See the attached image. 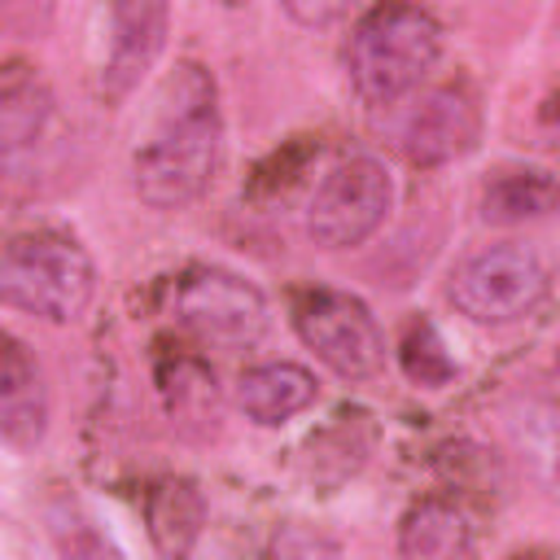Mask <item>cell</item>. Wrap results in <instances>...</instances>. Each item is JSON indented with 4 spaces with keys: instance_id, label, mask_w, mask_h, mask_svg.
<instances>
[{
    "instance_id": "1",
    "label": "cell",
    "mask_w": 560,
    "mask_h": 560,
    "mask_svg": "<svg viewBox=\"0 0 560 560\" xmlns=\"http://www.w3.org/2000/svg\"><path fill=\"white\" fill-rule=\"evenodd\" d=\"M223 149V114L214 74L179 61L158 88L149 131L131 153V188L149 210H188L214 179Z\"/></svg>"
},
{
    "instance_id": "2",
    "label": "cell",
    "mask_w": 560,
    "mask_h": 560,
    "mask_svg": "<svg viewBox=\"0 0 560 560\" xmlns=\"http://www.w3.org/2000/svg\"><path fill=\"white\" fill-rule=\"evenodd\" d=\"M442 57V22L420 0H376L350 31L346 74L363 105L411 96Z\"/></svg>"
},
{
    "instance_id": "3",
    "label": "cell",
    "mask_w": 560,
    "mask_h": 560,
    "mask_svg": "<svg viewBox=\"0 0 560 560\" xmlns=\"http://www.w3.org/2000/svg\"><path fill=\"white\" fill-rule=\"evenodd\" d=\"M0 293L13 311L44 324H74L96 293V267L79 236L61 228H26L9 236L0 254Z\"/></svg>"
},
{
    "instance_id": "4",
    "label": "cell",
    "mask_w": 560,
    "mask_h": 560,
    "mask_svg": "<svg viewBox=\"0 0 560 560\" xmlns=\"http://www.w3.org/2000/svg\"><path fill=\"white\" fill-rule=\"evenodd\" d=\"M547 298V267L521 241H494L464 254L446 276V302L486 328L534 315Z\"/></svg>"
},
{
    "instance_id": "5",
    "label": "cell",
    "mask_w": 560,
    "mask_h": 560,
    "mask_svg": "<svg viewBox=\"0 0 560 560\" xmlns=\"http://www.w3.org/2000/svg\"><path fill=\"white\" fill-rule=\"evenodd\" d=\"M171 319L206 350H249L267 332V298L236 271L188 267L171 284Z\"/></svg>"
},
{
    "instance_id": "6",
    "label": "cell",
    "mask_w": 560,
    "mask_h": 560,
    "mask_svg": "<svg viewBox=\"0 0 560 560\" xmlns=\"http://www.w3.org/2000/svg\"><path fill=\"white\" fill-rule=\"evenodd\" d=\"M92 83L105 105H118L162 57L171 0H92Z\"/></svg>"
},
{
    "instance_id": "7",
    "label": "cell",
    "mask_w": 560,
    "mask_h": 560,
    "mask_svg": "<svg viewBox=\"0 0 560 560\" xmlns=\"http://www.w3.org/2000/svg\"><path fill=\"white\" fill-rule=\"evenodd\" d=\"M394 206V179L381 158L354 153L341 158L306 201V236L319 249H354L363 245Z\"/></svg>"
},
{
    "instance_id": "8",
    "label": "cell",
    "mask_w": 560,
    "mask_h": 560,
    "mask_svg": "<svg viewBox=\"0 0 560 560\" xmlns=\"http://www.w3.org/2000/svg\"><path fill=\"white\" fill-rule=\"evenodd\" d=\"M293 328L315 359L341 381H368L385 368V332L376 315L337 289H311L293 302Z\"/></svg>"
},
{
    "instance_id": "9",
    "label": "cell",
    "mask_w": 560,
    "mask_h": 560,
    "mask_svg": "<svg viewBox=\"0 0 560 560\" xmlns=\"http://www.w3.org/2000/svg\"><path fill=\"white\" fill-rule=\"evenodd\" d=\"M481 140V105L468 83H442L420 92L398 118V153L411 166H446L472 153Z\"/></svg>"
},
{
    "instance_id": "10",
    "label": "cell",
    "mask_w": 560,
    "mask_h": 560,
    "mask_svg": "<svg viewBox=\"0 0 560 560\" xmlns=\"http://www.w3.org/2000/svg\"><path fill=\"white\" fill-rule=\"evenodd\" d=\"M319 398V381L289 359H271V363H254L241 372L236 381V402L245 411V420H254L258 429H280L293 416H302L311 402Z\"/></svg>"
},
{
    "instance_id": "11",
    "label": "cell",
    "mask_w": 560,
    "mask_h": 560,
    "mask_svg": "<svg viewBox=\"0 0 560 560\" xmlns=\"http://www.w3.org/2000/svg\"><path fill=\"white\" fill-rule=\"evenodd\" d=\"M0 429H4V442L18 451L35 446L48 429L44 376L18 337H4V359H0Z\"/></svg>"
},
{
    "instance_id": "12",
    "label": "cell",
    "mask_w": 560,
    "mask_h": 560,
    "mask_svg": "<svg viewBox=\"0 0 560 560\" xmlns=\"http://www.w3.org/2000/svg\"><path fill=\"white\" fill-rule=\"evenodd\" d=\"M48 122H52V96L35 74H22L13 66L0 88V149H4V171L13 179L26 171V162H35Z\"/></svg>"
},
{
    "instance_id": "13",
    "label": "cell",
    "mask_w": 560,
    "mask_h": 560,
    "mask_svg": "<svg viewBox=\"0 0 560 560\" xmlns=\"http://www.w3.org/2000/svg\"><path fill=\"white\" fill-rule=\"evenodd\" d=\"M472 547H477L472 521L455 499L429 494L411 503L398 521V551L411 560H455V556H472Z\"/></svg>"
},
{
    "instance_id": "14",
    "label": "cell",
    "mask_w": 560,
    "mask_h": 560,
    "mask_svg": "<svg viewBox=\"0 0 560 560\" xmlns=\"http://www.w3.org/2000/svg\"><path fill=\"white\" fill-rule=\"evenodd\" d=\"M551 214H560V175H551V171L516 166V171L490 175V184L481 188L486 223L516 228V223H534V219H551Z\"/></svg>"
},
{
    "instance_id": "15",
    "label": "cell",
    "mask_w": 560,
    "mask_h": 560,
    "mask_svg": "<svg viewBox=\"0 0 560 560\" xmlns=\"http://www.w3.org/2000/svg\"><path fill=\"white\" fill-rule=\"evenodd\" d=\"M508 429H512V446L525 472L534 477V486L560 499V398H547V394L525 398L512 411Z\"/></svg>"
},
{
    "instance_id": "16",
    "label": "cell",
    "mask_w": 560,
    "mask_h": 560,
    "mask_svg": "<svg viewBox=\"0 0 560 560\" xmlns=\"http://www.w3.org/2000/svg\"><path fill=\"white\" fill-rule=\"evenodd\" d=\"M158 389H162V402H166L171 420H179L184 429H192V424L214 429V420H219V389H214V372L197 354L162 359L158 363Z\"/></svg>"
},
{
    "instance_id": "17",
    "label": "cell",
    "mask_w": 560,
    "mask_h": 560,
    "mask_svg": "<svg viewBox=\"0 0 560 560\" xmlns=\"http://www.w3.org/2000/svg\"><path fill=\"white\" fill-rule=\"evenodd\" d=\"M206 503L188 481H162L149 494V534L162 556H188L201 538Z\"/></svg>"
},
{
    "instance_id": "18",
    "label": "cell",
    "mask_w": 560,
    "mask_h": 560,
    "mask_svg": "<svg viewBox=\"0 0 560 560\" xmlns=\"http://www.w3.org/2000/svg\"><path fill=\"white\" fill-rule=\"evenodd\" d=\"M398 363H402L407 381L424 385V389H442L455 376V359L446 354V341L429 319H411L407 324L402 346H398Z\"/></svg>"
},
{
    "instance_id": "19",
    "label": "cell",
    "mask_w": 560,
    "mask_h": 560,
    "mask_svg": "<svg viewBox=\"0 0 560 560\" xmlns=\"http://www.w3.org/2000/svg\"><path fill=\"white\" fill-rule=\"evenodd\" d=\"M341 547L332 538H319L302 525H284L276 538H271V556H337Z\"/></svg>"
},
{
    "instance_id": "20",
    "label": "cell",
    "mask_w": 560,
    "mask_h": 560,
    "mask_svg": "<svg viewBox=\"0 0 560 560\" xmlns=\"http://www.w3.org/2000/svg\"><path fill=\"white\" fill-rule=\"evenodd\" d=\"M350 4H354V0H284L289 18H293L298 26H332Z\"/></svg>"
},
{
    "instance_id": "21",
    "label": "cell",
    "mask_w": 560,
    "mask_h": 560,
    "mask_svg": "<svg viewBox=\"0 0 560 560\" xmlns=\"http://www.w3.org/2000/svg\"><path fill=\"white\" fill-rule=\"evenodd\" d=\"M538 140L551 149V153H560V83L542 96V105H538Z\"/></svg>"
},
{
    "instance_id": "22",
    "label": "cell",
    "mask_w": 560,
    "mask_h": 560,
    "mask_svg": "<svg viewBox=\"0 0 560 560\" xmlns=\"http://www.w3.org/2000/svg\"><path fill=\"white\" fill-rule=\"evenodd\" d=\"M214 4H223V9H241L245 0H214Z\"/></svg>"
}]
</instances>
